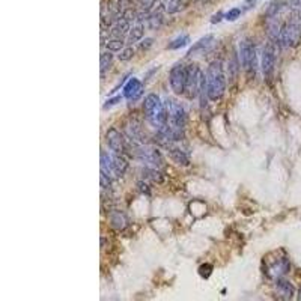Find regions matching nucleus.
Wrapping results in <instances>:
<instances>
[{"label": "nucleus", "mask_w": 301, "mask_h": 301, "mask_svg": "<svg viewBox=\"0 0 301 301\" xmlns=\"http://www.w3.org/2000/svg\"><path fill=\"white\" fill-rule=\"evenodd\" d=\"M205 80H207L208 98L213 101L223 98V95L226 92V75L223 72L222 63L219 60L213 62L208 66V71L205 72Z\"/></svg>", "instance_id": "obj_1"}, {"label": "nucleus", "mask_w": 301, "mask_h": 301, "mask_svg": "<svg viewBox=\"0 0 301 301\" xmlns=\"http://www.w3.org/2000/svg\"><path fill=\"white\" fill-rule=\"evenodd\" d=\"M143 113H145L148 122L157 130L163 128L167 124L166 104H163L160 96L155 95V93H149V95L145 96V99H143Z\"/></svg>", "instance_id": "obj_2"}, {"label": "nucleus", "mask_w": 301, "mask_h": 301, "mask_svg": "<svg viewBox=\"0 0 301 301\" xmlns=\"http://www.w3.org/2000/svg\"><path fill=\"white\" fill-rule=\"evenodd\" d=\"M99 164H101V172L106 173L113 181L122 178L128 169V161L125 160V154H119L115 151L112 152L101 151Z\"/></svg>", "instance_id": "obj_3"}, {"label": "nucleus", "mask_w": 301, "mask_h": 301, "mask_svg": "<svg viewBox=\"0 0 301 301\" xmlns=\"http://www.w3.org/2000/svg\"><path fill=\"white\" fill-rule=\"evenodd\" d=\"M301 42V20L297 17H292L283 24L279 44L285 48H294Z\"/></svg>", "instance_id": "obj_4"}, {"label": "nucleus", "mask_w": 301, "mask_h": 301, "mask_svg": "<svg viewBox=\"0 0 301 301\" xmlns=\"http://www.w3.org/2000/svg\"><path fill=\"white\" fill-rule=\"evenodd\" d=\"M240 63L241 66L250 72L252 75L256 74L258 71V53H256V45L252 39H244L240 44Z\"/></svg>", "instance_id": "obj_5"}, {"label": "nucleus", "mask_w": 301, "mask_h": 301, "mask_svg": "<svg viewBox=\"0 0 301 301\" xmlns=\"http://www.w3.org/2000/svg\"><path fill=\"white\" fill-rule=\"evenodd\" d=\"M131 154L136 158H139L140 161H143L146 166H152V167H158V169H161L164 166V160H163L161 152L157 148H154L148 143L143 145V146L134 148L131 151Z\"/></svg>", "instance_id": "obj_6"}, {"label": "nucleus", "mask_w": 301, "mask_h": 301, "mask_svg": "<svg viewBox=\"0 0 301 301\" xmlns=\"http://www.w3.org/2000/svg\"><path fill=\"white\" fill-rule=\"evenodd\" d=\"M125 140H127L128 152H131L134 148L146 145V136L137 121L130 119L125 124Z\"/></svg>", "instance_id": "obj_7"}, {"label": "nucleus", "mask_w": 301, "mask_h": 301, "mask_svg": "<svg viewBox=\"0 0 301 301\" xmlns=\"http://www.w3.org/2000/svg\"><path fill=\"white\" fill-rule=\"evenodd\" d=\"M200 78H202V72L200 68L196 63H190L187 66V78H185V92L184 95H187L188 99H193L196 96H199V86H200Z\"/></svg>", "instance_id": "obj_8"}, {"label": "nucleus", "mask_w": 301, "mask_h": 301, "mask_svg": "<svg viewBox=\"0 0 301 301\" xmlns=\"http://www.w3.org/2000/svg\"><path fill=\"white\" fill-rule=\"evenodd\" d=\"M185 78H187V66L182 63L175 65L169 74V84L175 95H184L185 92Z\"/></svg>", "instance_id": "obj_9"}, {"label": "nucleus", "mask_w": 301, "mask_h": 301, "mask_svg": "<svg viewBox=\"0 0 301 301\" xmlns=\"http://www.w3.org/2000/svg\"><path fill=\"white\" fill-rule=\"evenodd\" d=\"M274 66H276V48L273 44H267L262 50V56H261V69H262V75L265 77L267 81L271 80L273 74H274Z\"/></svg>", "instance_id": "obj_10"}, {"label": "nucleus", "mask_w": 301, "mask_h": 301, "mask_svg": "<svg viewBox=\"0 0 301 301\" xmlns=\"http://www.w3.org/2000/svg\"><path fill=\"white\" fill-rule=\"evenodd\" d=\"M106 142L109 145V148L115 152L119 154H128V146H127V140L125 136H122L116 128H109L106 133Z\"/></svg>", "instance_id": "obj_11"}, {"label": "nucleus", "mask_w": 301, "mask_h": 301, "mask_svg": "<svg viewBox=\"0 0 301 301\" xmlns=\"http://www.w3.org/2000/svg\"><path fill=\"white\" fill-rule=\"evenodd\" d=\"M143 32H145V23L142 20L140 15H137L133 23H131V27L127 33V39L130 44H134V42H140L142 41V36H143Z\"/></svg>", "instance_id": "obj_12"}, {"label": "nucleus", "mask_w": 301, "mask_h": 301, "mask_svg": "<svg viewBox=\"0 0 301 301\" xmlns=\"http://www.w3.org/2000/svg\"><path fill=\"white\" fill-rule=\"evenodd\" d=\"M282 27H283V24H282L280 17H268L267 21H265V30H267V35L271 41L279 42Z\"/></svg>", "instance_id": "obj_13"}, {"label": "nucleus", "mask_w": 301, "mask_h": 301, "mask_svg": "<svg viewBox=\"0 0 301 301\" xmlns=\"http://www.w3.org/2000/svg\"><path fill=\"white\" fill-rule=\"evenodd\" d=\"M214 41H216L214 35H207V36H204L202 39H199V41H197V42H196V44L188 50L187 56L191 57V56H194V54H200V53L208 51V50L213 47Z\"/></svg>", "instance_id": "obj_14"}, {"label": "nucleus", "mask_w": 301, "mask_h": 301, "mask_svg": "<svg viewBox=\"0 0 301 301\" xmlns=\"http://www.w3.org/2000/svg\"><path fill=\"white\" fill-rule=\"evenodd\" d=\"M140 93H142V81L139 78H134V77L130 78L127 81V84L124 86V90H122L124 98L133 99V98H137Z\"/></svg>", "instance_id": "obj_15"}, {"label": "nucleus", "mask_w": 301, "mask_h": 301, "mask_svg": "<svg viewBox=\"0 0 301 301\" xmlns=\"http://www.w3.org/2000/svg\"><path fill=\"white\" fill-rule=\"evenodd\" d=\"M109 223L116 231H124L128 226V216L124 211H112L109 214Z\"/></svg>", "instance_id": "obj_16"}, {"label": "nucleus", "mask_w": 301, "mask_h": 301, "mask_svg": "<svg viewBox=\"0 0 301 301\" xmlns=\"http://www.w3.org/2000/svg\"><path fill=\"white\" fill-rule=\"evenodd\" d=\"M142 178L146 182H157L161 184L164 182V175L158 167H152V166H145L142 169Z\"/></svg>", "instance_id": "obj_17"}, {"label": "nucleus", "mask_w": 301, "mask_h": 301, "mask_svg": "<svg viewBox=\"0 0 301 301\" xmlns=\"http://www.w3.org/2000/svg\"><path fill=\"white\" fill-rule=\"evenodd\" d=\"M276 292H277V295H279L280 298L289 300V298H292V295H294V286H292L288 280L280 279V280H277V283H276Z\"/></svg>", "instance_id": "obj_18"}, {"label": "nucleus", "mask_w": 301, "mask_h": 301, "mask_svg": "<svg viewBox=\"0 0 301 301\" xmlns=\"http://www.w3.org/2000/svg\"><path fill=\"white\" fill-rule=\"evenodd\" d=\"M112 65H113V54H112V51L101 53V57H99V72H101V75L106 74L110 69Z\"/></svg>", "instance_id": "obj_19"}, {"label": "nucleus", "mask_w": 301, "mask_h": 301, "mask_svg": "<svg viewBox=\"0 0 301 301\" xmlns=\"http://www.w3.org/2000/svg\"><path fill=\"white\" fill-rule=\"evenodd\" d=\"M170 157H172V160L173 161H176L178 164H181V166H188L190 164V160H188V157H187V154L184 152V151H181L179 148H172L170 149Z\"/></svg>", "instance_id": "obj_20"}, {"label": "nucleus", "mask_w": 301, "mask_h": 301, "mask_svg": "<svg viewBox=\"0 0 301 301\" xmlns=\"http://www.w3.org/2000/svg\"><path fill=\"white\" fill-rule=\"evenodd\" d=\"M188 41H190L188 35H179V36H176L172 42H169L167 50H178V48H184V47L188 44Z\"/></svg>", "instance_id": "obj_21"}, {"label": "nucleus", "mask_w": 301, "mask_h": 301, "mask_svg": "<svg viewBox=\"0 0 301 301\" xmlns=\"http://www.w3.org/2000/svg\"><path fill=\"white\" fill-rule=\"evenodd\" d=\"M106 47L109 48V51H115V53H121L125 47H124V41L121 38H110L106 42Z\"/></svg>", "instance_id": "obj_22"}, {"label": "nucleus", "mask_w": 301, "mask_h": 301, "mask_svg": "<svg viewBox=\"0 0 301 301\" xmlns=\"http://www.w3.org/2000/svg\"><path fill=\"white\" fill-rule=\"evenodd\" d=\"M273 270H276V274L277 276H282V274H286L288 270H289V262L286 259H280L276 265L271 267Z\"/></svg>", "instance_id": "obj_23"}, {"label": "nucleus", "mask_w": 301, "mask_h": 301, "mask_svg": "<svg viewBox=\"0 0 301 301\" xmlns=\"http://www.w3.org/2000/svg\"><path fill=\"white\" fill-rule=\"evenodd\" d=\"M241 9L240 8H232L231 11H228L226 14H225V18L228 20V21H235V20H238L240 17H241Z\"/></svg>", "instance_id": "obj_24"}, {"label": "nucleus", "mask_w": 301, "mask_h": 301, "mask_svg": "<svg viewBox=\"0 0 301 301\" xmlns=\"http://www.w3.org/2000/svg\"><path fill=\"white\" fill-rule=\"evenodd\" d=\"M182 8H184V3H182L181 0H172V2L167 3V11H169L170 14L179 12Z\"/></svg>", "instance_id": "obj_25"}, {"label": "nucleus", "mask_w": 301, "mask_h": 301, "mask_svg": "<svg viewBox=\"0 0 301 301\" xmlns=\"http://www.w3.org/2000/svg\"><path fill=\"white\" fill-rule=\"evenodd\" d=\"M133 56H134V48H133V47H127V48H124V50L119 53V60L125 62V60H130Z\"/></svg>", "instance_id": "obj_26"}, {"label": "nucleus", "mask_w": 301, "mask_h": 301, "mask_svg": "<svg viewBox=\"0 0 301 301\" xmlns=\"http://www.w3.org/2000/svg\"><path fill=\"white\" fill-rule=\"evenodd\" d=\"M211 273H213V265H211V264H204V265L199 268V274H200L204 279H208Z\"/></svg>", "instance_id": "obj_27"}, {"label": "nucleus", "mask_w": 301, "mask_h": 301, "mask_svg": "<svg viewBox=\"0 0 301 301\" xmlns=\"http://www.w3.org/2000/svg\"><path fill=\"white\" fill-rule=\"evenodd\" d=\"M122 96H124V95H116L115 98H109V99L104 103V109H110L112 106H116V104H119V103L122 101Z\"/></svg>", "instance_id": "obj_28"}, {"label": "nucleus", "mask_w": 301, "mask_h": 301, "mask_svg": "<svg viewBox=\"0 0 301 301\" xmlns=\"http://www.w3.org/2000/svg\"><path fill=\"white\" fill-rule=\"evenodd\" d=\"M157 0H137V3L142 6V9L143 11H149L152 6H154V3H155Z\"/></svg>", "instance_id": "obj_29"}, {"label": "nucleus", "mask_w": 301, "mask_h": 301, "mask_svg": "<svg viewBox=\"0 0 301 301\" xmlns=\"http://www.w3.org/2000/svg\"><path fill=\"white\" fill-rule=\"evenodd\" d=\"M152 44H154V39L152 38H146V39H143V41L139 42V48L140 50H148Z\"/></svg>", "instance_id": "obj_30"}, {"label": "nucleus", "mask_w": 301, "mask_h": 301, "mask_svg": "<svg viewBox=\"0 0 301 301\" xmlns=\"http://www.w3.org/2000/svg\"><path fill=\"white\" fill-rule=\"evenodd\" d=\"M223 18H225V14H223V11H219V12H217V14H216V15L211 18V23H213V24H217V23H220Z\"/></svg>", "instance_id": "obj_31"}, {"label": "nucleus", "mask_w": 301, "mask_h": 301, "mask_svg": "<svg viewBox=\"0 0 301 301\" xmlns=\"http://www.w3.org/2000/svg\"><path fill=\"white\" fill-rule=\"evenodd\" d=\"M258 0H244V9H252Z\"/></svg>", "instance_id": "obj_32"}, {"label": "nucleus", "mask_w": 301, "mask_h": 301, "mask_svg": "<svg viewBox=\"0 0 301 301\" xmlns=\"http://www.w3.org/2000/svg\"><path fill=\"white\" fill-rule=\"evenodd\" d=\"M298 300H301V292H300V295H298Z\"/></svg>", "instance_id": "obj_33"}]
</instances>
